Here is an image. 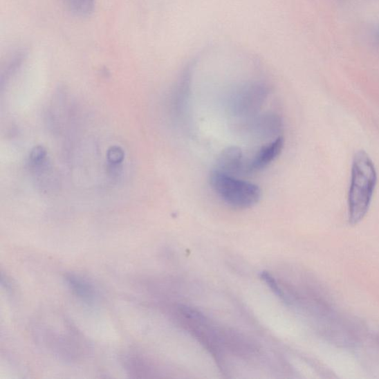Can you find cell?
<instances>
[{
  "label": "cell",
  "instance_id": "cell-1",
  "mask_svg": "<svg viewBox=\"0 0 379 379\" xmlns=\"http://www.w3.org/2000/svg\"><path fill=\"white\" fill-rule=\"evenodd\" d=\"M377 184L374 163L366 151H358L353 156L349 192V223L359 224L371 205Z\"/></svg>",
  "mask_w": 379,
  "mask_h": 379
},
{
  "label": "cell",
  "instance_id": "cell-2",
  "mask_svg": "<svg viewBox=\"0 0 379 379\" xmlns=\"http://www.w3.org/2000/svg\"><path fill=\"white\" fill-rule=\"evenodd\" d=\"M210 184L216 194L228 205L244 210L256 205L261 196L258 185L214 170Z\"/></svg>",
  "mask_w": 379,
  "mask_h": 379
},
{
  "label": "cell",
  "instance_id": "cell-3",
  "mask_svg": "<svg viewBox=\"0 0 379 379\" xmlns=\"http://www.w3.org/2000/svg\"><path fill=\"white\" fill-rule=\"evenodd\" d=\"M269 89L265 83L243 84L231 93L228 107L234 117L251 118L257 115L267 100Z\"/></svg>",
  "mask_w": 379,
  "mask_h": 379
},
{
  "label": "cell",
  "instance_id": "cell-4",
  "mask_svg": "<svg viewBox=\"0 0 379 379\" xmlns=\"http://www.w3.org/2000/svg\"><path fill=\"white\" fill-rule=\"evenodd\" d=\"M247 128L250 133L261 139L275 140L283 131V121L279 115L268 112L250 118Z\"/></svg>",
  "mask_w": 379,
  "mask_h": 379
},
{
  "label": "cell",
  "instance_id": "cell-5",
  "mask_svg": "<svg viewBox=\"0 0 379 379\" xmlns=\"http://www.w3.org/2000/svg\"><path fill=\"white\" fill-rule=\"evenodd\" d=\"M215 170L234 177L247 174L246 162L239 147H229L223 151L216 160Z\"/></svg>",
  "mask_w": 379,
  "mask_h": 379
},
{
  "label": "cell",
  "instance_id": "cell-6",
  "mask_svg": "<svg viewBox=\"0 0 379 379\" xmlns=\"http://www.w3.org/2000/svg\"><path fill=\"white\" fill-rule=\"evenodd\" d=\"M284 145L282 136L263 145L254 157L246 162L247 174L265 169L281 154Z\"/></svg>",
  "mask_w": 379,
  "mask_h": 379
},
{
  "label": "cell",
  "instance_id": "cell-7",
  "mask_svg": "<svg viewBox=\"0 0 379 379\" xmlns=\"http://www.w3.org/2000/svg\"><path fill=\"white\" fill-rule=\"evenodd\" d=\"M192 69L187 68L178 80L172 97L173 111L177 115H182L186 110V105L191 94Z\"/></svg>",
  "mask_w": 379,
  "mask_h": 379
},
{
  "label": "cell",
  "instance_id": "cell-8",
  "mask_svg": "<svg viewBox=\"0 0 379 379\" xmlns=\"http://www.w3.org/2000/svg\"><path fill=\"white\" fill-rule=\"evenodd\" d=\"M65 279L68 287L77 297L87 304L94 302L96 291L86 279L72 273L66 275Z\"/></svg>",
  "mask_w": 379,
  "mask_h": 379
},
{
  "label": "cell",
  "instance_id": "cell-9",
  "mask_svg": "<svg viewBox=\"0 0 379 379\" xmlns=\"http://www.w3.org/2000/svg\"><path fill=\"white\" fill-rule=\"evenodd\" d=\"M26 52L24 49H17L10 55L6 60V65L2 73V82L15 75L18 69L22 66L26 59Z\"/></svg>",
  "mask_w": 379,
  "mask_h": 379
},
{
  "label": "cell",
  "instance_id": "cell-10",
  "mask_svg": "<svg viewBox=\"0 0 379 379\" xmlns=\"http://www.w3.org/2000/svg\"><path fill=\"white\" fill-rule=\"evenodd\" d=\"M70 12L80 17H86L93 12L95 0H65Z\"/></svg>",
  "mask_w": 379,
  "mask_h": 379
},
{
  "label": "cell",
  "instance_id": "cell-11",
  "mask_svg": "<svg viewBox=\"0 0 379 379\" xmlns=\"http://www.w3.org/2000/svg\"><path fill=\"white\" fill-rule=\"evenodd\" d=\"M261 277L268 284V286L273 292L275 293V294L277 295L278 297L282 299H284V297H284L283 291L280 289L277 281L270 275L269 272H262Z\"/></svg>",
  "mask_w": 379,
  "mask_h": 379
},
{
  "label": "cell",
  "instance_id": "cell-12",
  "mask_svg": "<svg viewBox=\"0 0 379 379\" xmlns=\"http://www.w3.org/2000/svg\"><path fill=\"white\" fill-rule=\"evenodd\" d=\"M377 36H378V39H379V31H378V33Z\"/></svg>",
  "mask_w": 379,
  "mask_h": 379
}]
</instances>
